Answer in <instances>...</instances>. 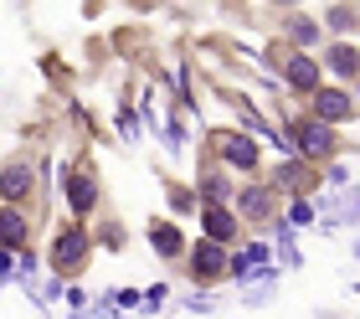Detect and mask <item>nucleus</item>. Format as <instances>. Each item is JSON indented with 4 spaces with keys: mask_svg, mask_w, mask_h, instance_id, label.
I'll return each instance as SVG.
<instances>
[{
    "mask_svg": "<svg viewBox=\"0 0 360 319\" xmlns=\"http://www.w3.org/2000/svg\"><path fill=\"white\" fill-rule=\"evenodd\" d=\"M206 232H217V242H232L237 227H232V216H226V211H211L206 206Z\"/></svg>",
    "mask_w": 360,
    "mask_h": 319,
    "instance_id": "obj_2",
    "label": "nucleus"
},
{
    "mask_svg": "<svg viewBox=\"0 0 360 319\" xmlns=\"http://www.w3.org/2000/svg\"><path fill=\"white\" fill-rule=\"evenodd\" d=\"M288 77L299 82V88H314V67H309V62H293V67H288Z\"/></svg>",
    "mask_w": 360,
    "mask_h": 319,
    "instance_id": "obj_4",
    "label": "nucleus"
},
{
    "mask_svg": "<svg viewBox=\"0 0 360 319\" xmlns=\"http://www.w3.org/2000/svg\"><path fill=\"white\" fill-rule=\"evenodd\" d=\"M0 237H6V242H21V222H15V216H0Z\"/></svg>",
    "mask_w": 360,
    "mask_h": 319,
    "instance_id": "obj_5",
    "label": "nucleus"
},
{
    "mask_svg": "<svg viewBox=\"0 0 360 319\" xmlns=\"http://www.w3.org/2000/svg\"><path fill=\"white\" fill-rule=\"evenodd\" d=\"M211 144H217V149H226V160H232V165H257V144L237 139V134H217Z\"/></svg>",
    "mask_w": 360,
    "mask_h": 319,
    "instance_id": "obj_1",
    "label": "nucleus"
},
{
    "mask_svg": "<svg viewBox=\"0 0 360 319\" xmlns=\"http://www.w3.org/2000/svg\"><path fill=\"white\" fill-rule=\"evenodd\" d=\"M319 108H324V119H345V113H350V104H345V98H335V93H324Z\"/></svg>",
    "mask_w": 360,
    "mask_h": 319,
    "instance_id": "obj_3",
    "label": "nucleus"
}]
</instances>
